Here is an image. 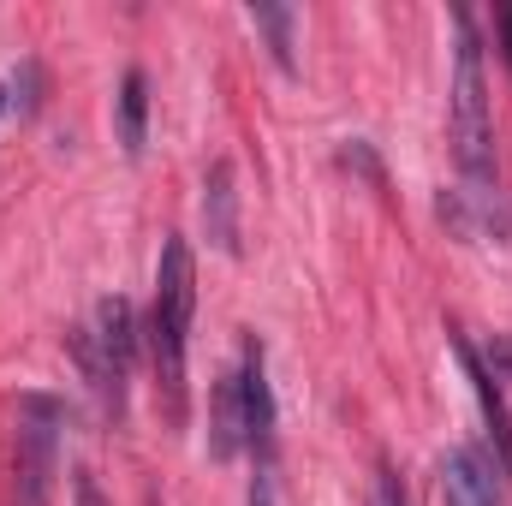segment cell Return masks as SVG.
<instances>
[{"instance_id":"6da1fadb","label":"cell","mask_w":512,"mask_h":506,"mask_svg":"<svg viewBox=\"0 0 512 506\" xmlns=\"http://www.w3.org/2000/svg\"><path fill=\"white\" fill-rule=\"evenodd\" d=\"M191 310H197V268L191 245L167 239L161 268H155V316H149V352H155V376L167 393V417H185V340H191Z\"/></svg>"},{"instance_id":"7a4b0ae2","label":"cell","mask_w":512,"mask_h":506,"mask_svg":"<svg viewBox=\"0 0 512 506\" xmlns=\"http://www.w3.org/2000/svg\"><path fill=\"white\" fill-rule=\"evenodd\" d=\"M453 155H459V173H465L477 191L495 185V137H489L483 48H477L465 12H459V48H453Z\"/></svg>"},{"instance_id":"3957f363","label":"cell","mask_w":512,"mask_h":506,"mask_svg":"<svg viewBox=\"0 0 512 506\" xmlns=\"http://www.w3.org/2000/svg\"><path fill=\"white\" fill-rule=\"evenodd\" d=\"M441 495H447V506H501L495 465L477 447H453L441 459Z\"/></svg>"},{"instance_id":"277c9868","label":"cell","mask_w":512,"mask_h":506,"mask_svg":"<svg viewBox=\"0 0 512 506\" xmlns=\"http://www.w3.org/2000/svg\"><path fill=\"white\" fill-rule=\"evenodd\" d=\"M203 233L221 256H239V191H233V161H215L203 179Z\"/></svg>"},{"instance_id":"5b68a950","label":"cell","mask_w":512,"mask_h":506,"mask_svg":"<svg viewBox=\"0 0 512 506\" xmlns=\"http://www.w3.org/2000/svg\"><path fill=\"white\" fill-rule=\"evenodd\" d=\"M251 447V423H245V393H239V370L215 381V399H209V453L215 459H239Z\"/></svg>"},{"instance_id":"8992f818","label":"cell","mask_w":512,"mask_h":506,"mask_svg":"<svg viewBox=\"0 0 512 506\" xmlns=\"http://www.w3.org/2000/svg\"><path fill=\"white\" fill-rule=\"evenodd\" d=\"M453 352H459V364H465V376H471V393H477V405H483V423H489V435H495V453H501V465L512 471V417H507V399H501L495 376L483 370V358L471 352V340H453Z\"/></svg>"},{"instance_id":"52a82bcc","label":"cell","mask_w":512,"mask_h":506,"mask_svg":"<svg viewBox=\"0 0 512 506\" xmlns=\"http://www.w3.org/2000/svg\"><path fill=\"white\" fill-rule=\"evenodd\" d=\"M96 346H102L108 370L126 381L131 376V358H137V334H131V304L120 298V292L96 304Z\"/></svg>"},{"instance_id":"ba28073f","label":"cell","mask_w":512,"mask_h":506,"mask_svg":"<svg viewBox=\"0 0 512 506\" xmlns=\"http://www.w3.org/2000/svg\"><path fill=\"white\" fill-rule=\"evenodd\" d=\"M239 393H245V423H251V447H268L274 435V393L262 376V346H245V364H239Z\"/></svg>"},{"instance_id":"9c48e42d","label":"cell","mask_w":512,"mask_h":506,"mask_svg":"<svg viewBox=\"0 0 512 506\" xmlns=\"http://www.w3.org/2000/svg\"><path fill=\"white\" fill-rule=\"evenodd\" d=\"M143 143H149V78L131 66L126 78H120V149L137 161Z\"/></svg>"},{"instance_id":"30bf717a","label":"cell","mask_w":512,"mask_h":506,"mask_svg":"<svg viewBox=\"0 0 512 506\" xmlns=\"http://www.w3.org/2000/svg\"><path fill=\"white\" fill-rule=\"evenodd\" d=\"M18 441H24V465H18V477H24V506H42L48 501V477H54V441H48L42 423H24Z\"/></svg>"},{"instance_id":"8fae6325","label":"cell","mask_w":512,"mask_h":506,"mask_svg":"<svg viewBox=\"0 0 512 506\" xmlns=\"http://www.w3.org/2000/svg\"><path fill=\"white\" fill-rule=\"evenodd\" d=\"M251 24L268 36L274 66H280V72H292V66H298V60H292V12H286V6H262V0H256V6H251Z\"/></svg>"},{"instance_id":"7c38bea8","label":"cell","mask_w":512,"mask_h":506,"mask_svg":"<svg viewBox=\"0 0 512 506\" xmlns=\"http://www.w3.org/2000/svg\"><path fill=\"white\" fill-rule=\"evenodd\" d=\"M489 364H495V370H489L495 381H501V376L512 381V334H495V346H489Z\"/></svg>"},{"instance_id":"4fadbf2b","label":"cell","mask_w":512,"mask_h":506,"mask_svg":"<svg viewBox=\"0 0 512 506\" xmlns=\"http://www.w3.org/2000/svg\"><path fill=\"white\" fill-rule=\"evenodd\" d=\"M72 495H78V506H108V501H102V489H96V477H90V471H72Z\"/></svg>"},{"instance_id":"5bb4252c","label":"cell","mask_w":512,"mask_h":506,"mask_svg":"<svg viewBox=\"0 0 512 506\" xmlns=\"http://www.w3.org/2000/svg\"><path fill=\"white\" fill-rule=\"evenodd\" d=\"M495 24H501V54H507V66H512V6L495 12Z\"/></svg>"},{"instance_id":"9a60e30c","label":"cell","mask_w":512,"mask_h":506,"mask_svg":"<svg viewBox=\"0 0 512 506\" xmlns=\"http://www.w3.org/2000/svg\"><path fill=\"white\" fill-rule=\"evenodd\" d=\"M251 506H268V477H256V495H251Z\"/></svg>"},{"instance_id":"2e32d148","label":"cell","mask_w":512,"mask_h":506,"mask_svg":"<svg viewBox=\"0 0 512 506\" xmlns=\"http://www.w3.org/2000/svg\"><path fill=\"white\" fill-rule=\"evenodd\" d=\"M387 506H405V495H399V483L387 477Z\"/></svg>"},{"instance_id":"e0dca14e","label":"cell","mask_w":512,"mask_h":506,"mask_svg":"<svg viewBox=\"0 0 512 506\" xmlns=\"http://www.w3.org/2000/svg\"><path fill=\"white\" fill-rule=\"evenodd\" d=\"M0 114H6V90H0Z\"/></svg>"}]
</instances>
